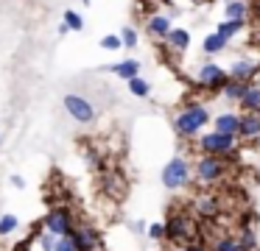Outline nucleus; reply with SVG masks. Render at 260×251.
<instances>
[{"instance_id":"nucleus-1","label":"nucleus","mask_w":260,"mask_h":251,"mask_svg":"<svg viewBox=\"0 0 260 251\" xmlns=\"http://www.w3.org/2000/svg\"><path fill=\"white\" fill-rule=\"evenodd\" d=\"M210 120V109L204 103H187L179 115L174 117V131L179 137H196Z\"/></svg>"},{"instance_id":"nucleus-2","label":"nucleus","mask_w":260,"mask_h":251,"mask_svg":"<svg viewBox=\"0 0 260 251\" xmlns=\"http://www.w3.org/2000/svg\"><path fill=\"white\" fill-rule=\"evenodd\" d=\"M226 173H230V167H226L224 156H215V154H204L202 159L196 162V167H193V178H196L199 184H215V182H221Z\"/></svg>"},{"instance_id":"nucleus-3","label":"nucleus","mask_w":260,"mask_h":251,"mask_svg":"<svg viewBox=\"0 0 260 251\" xmlns=\"http://www.w3.org/2000/svg\"><path fill=\"white\" fill-rule=\"evenodd\" d=\"M162 187H168V190H182V187H187L190 184V178H193V167H190V162L187 159H182V156H174V159L168 162V165L162 167Z\"/></svg>"},{"instance_id":"nucleus-4","label":"nucleus","mask_w":260,"mask_h":251,"mask_svg":"<svg viewBox=\"0 0 260 251\" xmlns=\"http://www.w3.org/2000/svg\"><path fill=\"white\" fill-rule=\"evenodd\" d=\"M199 148L204 151V154H215V156H230L235 154L238 148V134H224V131H210L204 134L202 139H199Z\"/></svg>"},{"instance_id":"nucleus-5","label":"nucleus","mask_w":260,"mask_h":251,"mask_svg":"<svg viewBox=\"0 0 260 251\" xmlns=\"http://www.w3.org/2000/svg\"><path fill=\"white\" fill-rule=\"evenodd\" d=\"M42 226L48 229V232L59 234V237H64V234L73 232V215H70L68 206H53L51 212H48L45 218H42Z\"/></svg>"},{"instance_id":"nucleus-6","label":"nucleus","mask_w":260,"mask_h":251,"mask_svg":"<svg viewBox=\"0 0 260 251\" xmlns=\"http://www.w3.org/2000/svg\"><path fill=\"white\" fill-rule=\"evenodd\" d=\"M64 112L73 117L76 123H92L95 120V106L84 98V95H64Z\"/></svg>"},{"instance_id":"nucleus-7","label":"nucleus","mask_w":260,"mask_h":251,"mask_svg":"<svg viewBox=\"0 0 260 251\" xmlns=\"http://www.w3.org/2000/svg\"><path fill=\"white\" fill-rule=\"evenodd\" d=\"M196 81L202 84L204 89H224V84L230 81V73L224 67H218L215 61H204L196 73Z\"/></svg>"},{"instance_id":"nucleus-8","label":"nucleus","mask_w":260,"mask_h":251,"mask_svg":"<svg viewBox=\"0 0 260 251\" xmlns=\"http://www.w3.org/2000/svg\"><path fill=\"white\" fill-rule=\"evenodd\" d=\"M165 237L171 243H185L190 237V218H187V212H179V209L171 212L168 221H165Z\"/></svg>"},{"instance_id":"nucleus-9","label":"nucleus","mask_w":260,"mask_h":251,"mask_svg":"<svg viewBox=\"0 0 260 251\" xmlns=\"http://www.w3.org/2000/svg\"><path fill=\"white\" fill-rule=\"evenodd\" d=\"M171 17L168 14H162V11H157V14H151L146 20V31H148V37H154V39H159V42H162L165 37H168L171 33Z\"/></svg>"},{"instance_id":"nucleus-10","label":"nucleus","mask_w":260,"mask_h":251,"mask_svg":"<svg viewBox=\"0 0 260 251\" xmlns=\"http://www.w3.org/2000/svg\"><path fill=\"white\" fill-rule=\"evenodd\" d=\"M260 70V61H252V59H235L230 64V78L235 81H252Z\"/></svg>"},{"instance_id":"nucleus-11","label":"nucleus","mask_w":260,"mask_h":251,"mask_svg":"<svg viewBox=\"0 0 260 251\" xmlns=\"http://www.w3.org/2000/svg\"><path fill=\"white\" fill-rule=\"evenodd\" d=\"M70 237L76 240V245H79V251H95L98 245H101V237H98V232H95L92 226L73 229V232H70Z\"/></svg>"},{"instance_id":"nucleus-12","label":"nucleus","mask_w":260,"mask_h":251,"mask_svg":"<svg viewBox=\"0 0 260 251\" xmlns=\"http://www.w3.org/2000/svg\"><path fill=\"white\" fill-rule=\"evenodd\" d=\"M165 48H171L174 53H185L190 48V31L187 28H171V33L162 39Z\"/></svg>"},{"instance_id":"nucleus-13","label":"nucleus","mask_w":260,"mask_h":251,"mask_svg":"<svg viewBox=\"0 0 260 251\" xmlns=\"http://www.w3.org/2000/svg\"><path fill=\"white\" fill-rule=\"evenodd\" d=\"M238 137H243V139L260 137V112H246L241 117V131H238Z\"/></svg>"},{"instance_id":"nucleus-14","label":"nucleus","mask_w":260,"mask_h":251,"mask_svg":"<svg viewBox=\"0 0 260 251\" xmlns=\"http://www.w3.org/2000/svg\"><path fill=\"white\" fill-rule=\"evenodd\" d=\"M107 70L115 73L118 78H123V81H129V78L140 76V61L137 59H123V61H118V64H109Z\"/></svg>"},{"instance_id":"nucleus-15","label":"nucleus","mask_w":260,"mask_h":251,"mask_svg":"<svg viewBox=\"0 0 260 251\" xmlns=\"http://www.w3.org/2000/svg\"><path fill=\"white\" fill-rule=\"evenodd\" d=\"M215 131H224V134H238L241 131V115H232V112H224L213 120Z\"/></svg>"},{"instance_id":"nucleus-16","label":"nucleus","mask_w":260,"mask_h":251,"mask_svg":"<svg viewBox=\"0 0 260 251\" xmlns=\"http://www.w3.org/2000/svg\"><path fill=\"white\" fill-rule=\"evenodd\" d=\"M224 20L246 22V20H249V6H246V0H226V6H224Z\"/></svg>"},{"instance_id":"nucleus-17","label":"nucleus","mask_w":260,"mask_h":251,"mask_svg":"<svg viewBox=\"0 0 260 251\" xmlns=\"http://www.w3.org/2000/svg\"><path fill=\"white\" fill-rule=\"evenodd\" d=\"M249 87H252V81H235V78H230V81L224 84V89H221V92H224L226 100H238V103H241L243 95L249 92Z\"/></svg>"},{"instance_id":"nucleus-18","label":"nucleus","mask_w":260,"mask_h":251,"mask_svg":"<svg viewBox=\"0 0 260 251\" xmlns=\"http://www.w3.org/2000/svg\"><path fill=\"white\" fill-rule=\"evenodd\" d=\"M226 45H230V42H226V39L221 37L218 31H213V33H207V37H204V42H202V50H204L207 56H215V53H221V50H224Z\"/></svg>"},{"instance_id":"nucleus-19","label":"nucleus","mask_w":260,"mask_h":251,"mask_svg":"<svg viewBox=\"0 0 260 251\" xmlns=\"http://www.w3.org/2000/svg\"><path fill=\"white\" fill-rule=\"evenodd\" d=\"M243 28H246V22H238V20H221L218 25H215V31H218L221 37H224L226 42H230V39H235L238 33L243 31Z\"/></svg>"},{"instance_id":"nucleus-20","label":"nucleus","mask_w":260,"mask_h":251,"mask_svg":"<svg viewBox=\"0 0 260 251\" xmlns=\"http://www.w3.org/2000/svg\"><path fill=\"white\" fill-rule=\"evenodd\" d=\"M196 209L202 218H215L218 215V198H215V195H202V198L196 201Z\"/></svg>"},{"instance_id":"nucleus-21","label":"nucleus","mask_w":260,"mask_h":251,"mask_svg":"<svg viewBox=\"0 0 260 251\" xmlns=\"http://www.w3.org/2000/svg\"><path fill=\"white\" fill-rule=\"evenodd\" d=\"M241 106H243V112H260V84L249 87V92L243 95Z\"/></svg>"},{"instance_id":"nucleus-22","label":"nucleus","mask_w":260,"mask_h":251,"mask_svg":"<svg viewBox=\"0 0 260 251\" xmlns=\"http://www.w3.org/2000/svg\"><path fill=\"white\" fill-rule=\"evenodd\" d=\"M126 84H129V92L137 95V98H148V95H151V84H148L146 78H140V76L129 78Z\"/></svg>"},{"instance_id":"nucleus-23","label":"nucleus","mask_w":260,"mask_h":251,"mask_svg":"<svg viewBox=\"0 0 260 251\" xmlns=\"http://www.w3.org/2000/svg\"><path fill=\"white\" fill-rule=\"evenodd\" d=\"M20 229V218L17 215H3L0 218V237H6V234L17 232Z\"/></svg>"},{"instance_id":"nucleus-24","label":"nucleus","mask_w":260,"mask_h":251,"mask_svg":"<svg viewBox=\"0 0 260 251\" xmlns=\"http://www.w3.org/2000/svg\"><path fill=\"white\" fill-rule=\"evenodd\" d=\"M215 251H243L241 248V240L230 237V234H224V237L215 240Z\"/></svg>"},{"instance_id":"nucleus-25","label":"nucleus","mask_w":260,"mask_h":251,"mask_svg":"<svg viewBox=\"0 0 260 251\" xmlns=\"http://www.w3.org/2000/svg\"><path fill=\"white\" fill-rule=\"evenodd\" d=\"M62 20L70 25V31H84V20H81V14H79V11L68 9V11L62 14Z\"/></svg>"},{"instance_id":"nucleus-26","label":"nucleus","mask_w":260,"mask_h":251,"mask_svg":"<svg viewBox=\"0 0 260 251\" xmlns=\"http://www.w3.org/2000/svg\"><path fill=\"white\" fill-rule=\"evenodd\" d=\"M40 245H42V251H53L56 248V240H59V234H53V232H48V229H42L40 232Z\"/></svg>"},{"instance_id":"nucleus-27","label":"nucleus","mask_w":260,"mask_h":251,"mask_svg":"<svg viewBox=\"0 0 260 251\" xmlns=\"http://www.w3.org/2000/svg\"><path fill=\"white\" fill-rule=\"evenodd\" d=\"M241 248L243 251H254V245H257V240H254V232H252V226H243V232H241Z\"/></svg>"},{"instance_id":"nucleus-28","label":"nucleus","mask_w":260,"mask_h":251,"mask_svg":"<svg viewBox=\"0 0 260 251\" xmlns=\"http://www.w3.org/2000/svg\"><path fill=\"white\" fill-rule=\"evenodd\" d=\"M101 48L104 50H120L123 48V37H118V33H107V37L101 39Z\"/></svg>"},{"instance_id":"nucleus-29","label":"nucleus","mask_w":260,"mask_h":251,"mask_svg":"<svg viewBox=\"0 0 260 251\" xmlns=\"http://www.w3.org/2000/svg\"><path fill=\"white\" fill-rule=\"evenodd\" d=\"M120 37H123V48H137V42H140V37H137V31L132 25H126L120 31Z\"/></svg>"},{"instance_id":"nucleus-30","label":"nucleus","mask_w":260,"mask_h":251,"mask_svg":"<svg viewBox=\"0 0 260 251\" xmlns=\"http://www.w3.org/2000/svg\"><path fill=\"white\" fill-rule=\"evenodd\" d=\"M53 251H79V245H76V240L70 237V234H64V237L56 240V248Z\"/></svg>"},{"instance_id":"nucleus-31","label":"nucleus","mask_w":260,"mask_h":251,"mask_svg":"<svg viewBox=\"0 0 260 251\" xmlns=\"http://www.w3.org/2000/svg\"><path fill=\"white\" fill-rule=\"evenodd\" d=\"M148 237H151V240H162L165 237V223H151V226H148Z\"/></svg>"},{"instance_id":"nucleus-32","label":"nucleus","mask_w":260,"mask_h":251,"mask_svg":"<svg viewBox=\"0 0 260 251\" xmlns=\"http://www.w3.org/2000/svg\"><path fill=\"white\" fill-rule=\"evenodd\" d=\"M12 184H14L17 190H23V187H25V178H23V176H12Z\"/></svg>"},{"instance_id":"nucleus-33","label":"nucleus","mask_w":260,"mask_h":251,"mask_svg":"<svg viewBox=\"0 0 260 251\" xmlns=\"http://www.w3.org/2000/svg\"><path fill=\"white\" fill-rule=\"evenodd\" d=\"M56 31H59V37H64V33H70V25H68V22H59V28H56Z\"/></svg>"},{"instance_id":"nucleus-34","label":"nucleus","mask_w":260,"mask_h":251,"mask_svg":"<svg viewBox=\"0 0 260 251\" xmlns=\"http://www.w3.org/2000/svg\"><path fill=\"white\" fill-rule=\"evenodd\" d=\"M143 229H146V223H143V221H135V223H132V232H143Z\"/></svg>"},{"instance_id":"nucleus-35","label":"nucleus","mask_w":260,"mask_h":251,"mask_svg":"<svg viewBox=\"0 0 260 251\" xmlns=\"http://www.w3.org/2000/svg\"><path fill=\"white\" fill-rule=\"evenodd\" d=\"M14 251H31V240H25V243H20Z\"/></svg>"},{"instance_id":"nucleus-36","label":"nucleus","mask_w":260,"mask_h":251,"mask_svg":"<svg viewBox=\"0 0 260 251\" xmlns=\"http://www.w3.org/2000/svg\"><path fill=\"white\" fill-rule=\"evenodd\" d=\"M185 251H204V248H199V245H187Z\"/></svg>"},{"instance_id":"nucleus-37","label":"nucleus","mask_w":260,"mask_h":251,"mask_svg":"<svg viewBox=\"0 0 260 251\" xmlns=\"http://www.w3.org/2000/svg\"><path fill=\"white\" fill-rule=\"evenodd\" d=\"M190 3H204V0H190Z\"/></svg>"},{"instance_id":"nucleus-38","label":"nucleus","mask_w":260,"mask_h":251,"mask_svg":"<svg viewBox=\"0 0 260 251\" xmlns=\"http://www.w3.org/2000/svg\"><path fill=\"white\" fill-rule=\"evenodd\" d=\"M257 42H260V31H257Z\"/></svg>"},{"instance_id":"nucleus-39","label":"nucleus","mask_w":260,"mask_h":251,"mask_svg":"<svg viewBox=\"0 0 260 251\" xmlns=\"http://www.w3.org/2000/svg\"><path fill=\"white\" fill-rule=\"evenodd\" d=\"M179 251H185V248H179Z\"/></svg>"}]
</instances>
